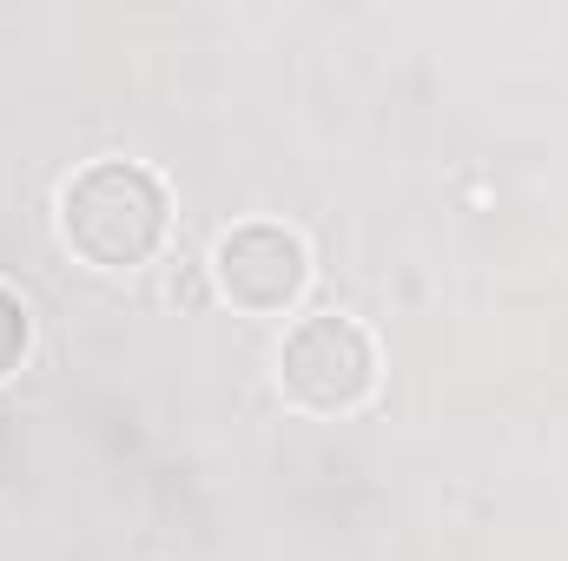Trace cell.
I'll list each match as a JSON object with an SVG mask.
<instances>
[{
	"label": "cell",
	"mask_w": 568,
	"mask_h": 561,
	"mask_svg": "<svg viewBox=\"0 0 568 561\" xmlns=\"http://www.w3.org/2000/svg\"><path fill=\"white\" fill-rule=\"evenodd\" d=\"M165 225H172V198L133 159H100V165L73 172V185L60 192V238L93 272L152 265L165 245Z\"/></svg>",
	"instance_id": "1"
},
{
	"label": "cell",
	"mask_w": 568,
	"mask_h": 561,
	"mask_svg": "<svg viewBox=\"0 0 568 561\" xmlns=\"http://www.w3.org/2000/svg\"><path fill=\"white\" fill-rule=\"evenodd\" d=\"M278 384L284 397L311 417H344L377 390V344L364 337L357 317H304L278 350Z\"/></svg>",
	"instance_id": "2"
},
{
	"label": "cell",
	"mask_w": 568,
	"mask_h": 561,
	"mask_svg": "<svg viewBox=\"0 0 568 561\" xmlns=\"http://www.w3.org/2000/svg\"><path fill=\"white\" fill-rule=\"evenodd\" d=\"M212 278H219V297L232 310L284 317L311 284V252H304L297 232H284L272 218H252V225H232L212 245Z\"/></svg>",
	"instance_id": "3"
},
{
	"label": "cell",
	"mask_w": 568,
	"mask_h": 561,
	"mask_svg": "<svg viewBox=\"0 0 568 561\" xmlns=\"http://www.w3.org/2000/svg\"><path fill=\"white\" fill-rule=\"evenodd\" d=\"M27 350H33V317H27V304L0 284V384L27 364Z\"/></svg>",
	"instance_id": "4"
}]
</instances>
